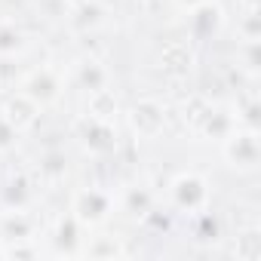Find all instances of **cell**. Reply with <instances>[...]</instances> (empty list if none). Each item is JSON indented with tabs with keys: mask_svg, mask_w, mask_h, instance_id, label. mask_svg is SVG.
<instances>
[{
	"mask_svg": "<svg viewBox=\"0 0 261 261\" xmlns=\"http://www.w3.org/2000/svg\"><path fill=\"white\" fill-rule=\"evenodd\" d=\"M77 136H80V142L92 151V154H111L114 148H117V139H114V129H111V123H105V120H95V117H86V120H80V126H77Z\"/></svg>",
	"mask_w": 261,
	"mask_h": 261,
	"instance_id": "1",
	"label": "cell"
},
{
	"mask_svg": "<svg viewBox=\"0 0 261 261\" xmlns=\"http://www.w3.org/2000/svg\"><path fill=\"white\" fill-rule=\"evenodd\" d=\"M230 166H240V169H252L261 157L258 151V136L255 129H249V133H240V136H227V148H224Z\"/></svg>",
	"mask_w": 261,
	"mask_h": 261,
	"instance_id": "2",
	"label": "cell"
},
{
	"mask_svg": "<svg viewBox=\"0 0 261 261\" xmlns=\"http://www.w3.org/2000/svg\"><path fill=\"white\" fill-rule=\"evenodd\" d=\"M172 197H175V203H178L181 209L197 212V209L206 206L209 191H206V181H203V178H197V175H181V178L175 181V188H172Z\"/></svg>",
	"mask_w": 261,
	"mask_h": 261,
	"instance_id": "3",
	"label": "cell"
},
{
	"mask_svg": "<svg viewBox=\"0 0 261 261\" xmlns=\"http://www.w3.org/2000/svg\"><path fill=\"white\" fill-rule=\"evenodd\" d=\"M108 209H111V200L101 191H92V188L83 191V194H77V200H74V218L83 221V224L101 221L108 215Z\"/></svg>",
	"mask_w": 261,
	"mask_h": 261,
	"instance_id": "4",
	"label": "cell"
},
{
	"mask_svg": "<svg viewBox=\"0 0 261 261\" xmlns=\"http://www.w3.org/2000/svg\"><path fill=\"white\" fill-rule=\"evenodd\" d=\"M129 120H133L136 126V133L139 136H157L160 129H163V108L157 101H139L133 108V114H129Z\"/></svg>",
	"mask_w": 261,
	"mask_h": 261,
	"instance_id": "5",
	"label": "cell"
},
{
	"mask_svg": "<svg viewBox=\"0 0 261 261\" xmlns=\"http://www.w3.org/2000/svg\"><path fill=\"white\" fill-rule=\"evenodd\" d=\"M25 95H28L34 105H46V101H53V98L59 95V80H56L49 71H40V74H34V77L25 83Z\"/></svg>",
	"mask_w": 261,
	"mask_h": 261,
	"instance_id": "6",
	"label": "cell"
},
{
	"mask_svg": "<svg viewBox=\"0 0 261 261\" xmlns=\"http://www.w3.org/2000/svg\"><path fill=\"white\" fill-rule=\"evenodd\" d=\"M191 22H194V34L197 37H209V34H215L221 28V10L215 4H209V0H203L200 7H194Z\"/></svg>",
	"mask_w": 261,
	"mask_h": 261,
	"instance_id": "7",
	"label": "cell"
},
{
	"mask_svg": "<svg viewBox=\"0 0 261 261\" xmlns=\"http://www.w3.org/2000/svg\"><path fill=\"white\" fill-rule=\"evenodd\" d=\"M34 114H37V105L22 92L19 98H10L7 105H4V117L16 126V129H25V126H31L34 123Z\"/></svg>",
	"mask_w": 261,
	"mask_h": 261,
	"instance_id": "8",
	"label": "cell"
},
{
	"mask_svg": "<svg viewBox=\"0 0 261 261\" xmlns=\"http://www.w3.org/2000/svg\"><path fill=\"white\" fill-rule=\"evenodd\" d=\"M0 233H4L7 240H25V237L31 233V224H28V218L22 215V209L10 212V218L4 221V227H0Z\"/></svg>",
	"mask_w": 261,
	"mask_h": 261,
	"instance_id": "9",
	"label": "cell"
},
{
	"mask_svg": "<svg viewBox=\"0 0 261 261\" xmlns=\"http://www.w3.org/2000/svg\"><path fill=\"white\" fill-rule=\"evenodd\" d=\"M89 117H95V120H105V123H111V117H114V111H117V101L105 92V89H98V92H92V101H89Z\"/></svg>",
	"mask_w": 261,
	"mask_h": 261,
	"instance_id": "10",
	"label": "cell"
},
{
	"mask_svg": "<svg viewBox=\"0 0 261 261\" xmlns=\"http://www.w3.org/2000/svg\"><path fill=\"white\" fill-rule=\"evenodd\" d=\"M237 255L243 261H258L261 258V237H258V230H246L243 237H237Z\"/></svg>",
	"mask_w": 261,
	"mask_h": 261,
	"instance_id": "11",
	"label": "cell"
},
{
	"mask_svg": "<svg viewBox=\"0 0 261 261\" xmlns=\"http://www.w3.org/2000/svg\"><path fill=\"white\" fill-rule=\"evenodd\" d=\"M25 46V34L16 25H0V56H13Z\"/></svg>",
	"mask_w": 261,
	"mask_h": 261,
	"instance_id": "12",
	"label": "cell"
},
{
	"mask_svg": "<svg viewBox=\"0 0 261 261\" xmlns=\"http://www.w3.org/2000/svg\"><path fill=\"white\" fill-rule=\"evenodd\" d=\"M105 71L95 65V62H83L80 65V83L89 89V92H98V89H105Z\"/></svg>",
	"mask_w": 261,
	"mask_h": 261,
	"instance_id": "13",
	"label": "cell"
},
{
	"mask_svg": "<svg viewBox=\"0 0 261 261\" xmlns=\"http://www.w3.org/2000/svg\"><path fill=\"white\" fill-rule=\"evenodd\" d=\"M4 197H7V206H10V212H16V209H22V206H25V200H28V191H25V181H13V185H7V191H4Z\"/></svg>",
	"mask_w": 261,
	"mask_h": 261,
	"instance_id": "14",
	"label": "cell"
},
{
	"mask_svg": "<svg viewBox=\"0 0 261 261\" xmlns=\"http://www.w3.org/2000/svg\"><path fill=\"white\" fill-rule=\"evenodd\" d=\"M16 139H19V129L0 114V151H10L13 145H16Z\"/></svg>",
	"mask_w": 261,
	"mask_h": 261,
	"instance_id": "15",
	"label": "cell"
},
{
	"mask_svg": "<svg viewBox=\"0 0 261 261\" xmlns=\"http://www.w3.org/2000/svg\"><path fill=\"white\" fill-rule=\"evenodd\" d=\"M206 133H218L221 139H227V120H224L221 114H212L209 123H206Z\"/></svg>",
	"mask_w": 261,
	"mask_h": 261,
	"instance_id": "16",
	"label": "cell"
},
{
	"mask_svg": "<svg viewBox=\"0 0 261 261\" xmlns=\"http://www.w3.org/2000/svg\"><path fill=\"white\" fill-rule=\"evenodd\" d=\"M43 172H49V175L65 172V157H62V154H49V157L43 160Z\"/></svg>",
	"mask_w": 261,
	"mask_h": 261,
	"instance_id": "17",
	"label": "cell"
},
{
	"mask_svg": "<svg viewBox=\"0 0 261 261\" xmlns=\"http://www.w3.org/2000/svg\"><path fill=\"white\" fill-rule=\"evenodd\" d=\"M129 206L133 209H148V194L142 191V194H129Z\"/></svg>",
	"mask_w": 261,
	"mask_h": 261,
	"instance_id": "18",
	"label": "cell"
},
{
	"mask_svg": "<svg viewBox=\"0 0 261 261\" xmlns=\"http://www.w3.org/2000/svg\"><path fill=\"white\" fill-rule=\"evenodd\" d=\"M178 4H185V7H191V10H194V7H200V4H203V0H178Z\"/></svg>",
	"mask_w": 261,
	"mask_h": 261,
	"instance_id": "19",
	"label": "cell"
}]
</instances>
